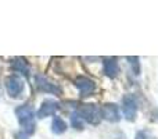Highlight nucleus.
Returning a JSON list of instances; mask_svg holds the SVG:
<instances>
[{"instance_id":"obj_1","label":"nucleus","mask_w":158,"mask_h":139,"mask_svg":"<svg viewBox=\"0 0 158 139\" xmlns=\"http://www.w3.org/2000/svg\"><path fill=\"white\" fill-rule=\"evenodd\" d=\"M15 115L18 118L19 125L24 128V132L28 137L35 134L36 123H35V115H33V107L31 104H22V106L17 107Z\"/></svg>"},{"instance_id":"obj_2","label":"nucleus","mask_w":158,"mask_h":139,"mask_svg":"<svg viewBox=\"0 0 158 139\" xmlns=\"http://www.w3.org/2000/svg\"><path fill=\"white\" fill-rule=\"evenodd\" d=\"M78 114L81 115L82 120L87 121L90 125H98L101 121V113L96 104L93 103H86L82 104L78 109Z\"/></svg>"},{"instance_id":"obj_3","label":"nucleus","mask_w":158,"mask_h":139,"mask_svg":"<svg viewBox=\"0 0 158 139\" xmlns=\"http://www.w3.org/2000/svg\"><path fill=\"white\" fill-rule=\"evenodd\" d=\"M6 89H7V93L10 95V98H19L25 89L24 81L17 75L7 76L6 78Z\"/></svg>"},{"instance_id":"obj_4","label":"nucleus","mask_w":158,"mask_h":139,"mask_svg":"<svg viewBox=\"0 0 158 139\" xmlns=\"http://www.w3.org/2000/svg\"><path fill=\"white\" fill-rule=\"evenodd\" d=\"M122 111L128 121H135L137 115V102L133 95H126L122 99Z\"/></svg>"},{"instance_id":"obj_5","label":"nucleus","mask_w":158,"mask_h":139,"mask_svg":"<svg viewBox=\"0 0 158 139\" xmlns=\"http://www.w3.org/2000/svg\"><path fill=\"white\" fill-rule=\"evenodd\" d=\"M75 86L78 88V90H79V93H81L82 98H87V96H90L96 89L94 82H93L90 78L85 76V75H79V76L75 78Z\"/></svg>"},{"instance_id":"obj_6","label":"nucleus","mask_w":158,"mask_h":139,"mask_svg":"<svg viewBox=\"0 0 158 139\" xmlns=\"http://www.w3.org/2000/svg\"><path fill=\"white\" fill-rule=\"evenodd\" d=\"M101 118L110 121V123H118L121 120L119 109L115 103H104L103 107L100 109Z\"/></svg>"},{"instance_id":"obj_7","label":"nucleus","mask_w":158,"mask_h":139,"mask_svg":"<svg viewBox=\"0 0 158 139\" xmlns=\"http://www.w3.org/2000/svg\"><path fill=\"white\" fill-rule=\"evenodd\" d=\"M58 107L60 106H58V103L56 100H53V99H44V100L42 102L36 115H38V118H40V120L42 118L50 117V115H54L56 113H57Z\"/></svg>"},{"instance_id":"obj_8","label":"nucleus","mask_w":158,"mask_h":139,"mask_svg":"<svg viewBox=\"0 0 158 139\" xmlns=\"http://www.w3.org/2000/svg\"><path fill=\"white\" fill-rule=\"evenodd\" d=\"M35 81H36V88L38 90L44 93H50V95H61V89L57 86V85L52 84L50 81H47L43 75H36L35 76Z\"/></svg>"},{"instance_id":"obj_9","label":"nucleus","mask_w":158,"mask_h":139,"mask_svg":"<svg viewBox=\"0 0 158 139\" xmlns=\"http://www.w3.org/2000/svg\"><path fill=\"white\" fill-rule=\"evenodd\" d=\"M11 68L14 71H17V72L22 74V75L25 76V78H29V66H28V63L25 61V59L22 57H14L13 60H11Z\"/></svg>"},{"instance_id":"obj_10","label":"nucleus","mask_w":158,"mask_h":139,"mask_svg":"<svg viewBox=\"0 0 158 139\" xmlns=\"http://www.w3.org/2000/svg\"><path fill=\"white\" fill-rule=\"evenodd\" d=\"M119 72V66H118L117 59L114 57H108L104 60V74L108 78H115Z\"/></svg>"},{"instance_id":"obj_11","label":"nucleus","mask_w":158,"mask_h":139,"mask_svg":"<svg viewBox=\"0 0 158 139\" xmlns=\"http://www.w3.org/2000/svg\"><path fill=\"white\" fill-rule=\"evenodd\" d=\"M67 131V124L63 118L60 117H54L52 123V132L56 135H61Z\"/></svg>"},{"instance_id":"obj_12","label":"nucleus","mask_w":158,"mask_h":139,"mask_svg":"<svg viewBox=\"0 0 158 139\" xmlns=\"http://www.w3.org/2000/svg\"><path fill=\"white\" fill-rule=\"evenodd\" d=\"M71 125H72V128L78 129V131L83 129V120L81 118V115H79L78 113H74V114L71 115Z\"/></svg>"},{"instance_id":"obj_13","label":"nucleus","mask_w":158,"mask_h":139,"mask_svg":"<svg viewBox=\"0 0 158 139\" xmlns=\"http://www.w3.org/2000/svg\"><path fill=\"white\" fill-rule=\"evenodd\" d=\"M128 63L132 66V70H133L135 75H139L140 74V64H139V57H126Z\"/></svg>"},{"instance_id":"obj_14","label":"nucleus","mask_w":158,"mask_h":139,"mask_svg":"<svg viewBox=\"0 0 158 139\" xmlns=\"http://www.w3.org/2000/svg\"><path fill=\"white\" fill-rule=\"evenodd\" d=\"M135 139H157V138L154 137L150 131H147V129H142V131L136 132Z\"/></svg>"},{"instance_id":"obj_15","label":"nucleus","mask_w":158,"mask_h":139,"mask_svg":"<svg viewBox=\"0 0 158 139\" xmlns=\"http://www.w3.org/2000/svg\"><path fill=\"white\" fill-rule=\"evenodd\" d=\"M14 139H29V137H28L24 131H19V132H17V134L14 135Z\"/></svg>"},{"instance_id":"obj_16","label":"nucleus","mask_w":158,"mask_h":139,"mask_svg":"<svg viewBox=\"0 0 158 139\" xmlns=\"http://www.w3.org/2000/svg\"><path fill=\"white\" fill-rule=\"evenodd\" d=\"M156 120L158 121V113H157V114H156Z\"/></svg>"}]
</instances>
